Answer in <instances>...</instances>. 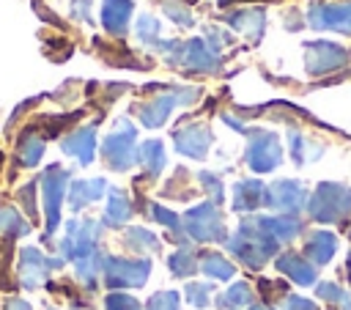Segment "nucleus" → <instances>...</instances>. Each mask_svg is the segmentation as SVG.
<instances>
[{
    "label": "nucleus",
    "mask_w": 351,
    "mask_h": 310,
    "mask_svg": "<svg viewBox=\"0 0 351 310\" xmlns=\"http://www.w3.org/2000/svg\"><path fill=\"white\" fill-rule=\"evenodd\" d=\"M307 211L318 222H340L351 211V189L343 184H321L307 203Z\"/></svg>",
    "instance_id": "obj_1"
},
{
    "label": "nucleus",
    "mask_w": 351,
    "mask_h": 310,
    "mask_svg": "<svg viewBox=\"0 0 351 310\" xmlns=\"http://www.w3.org/2000/svg\"><path fill=\"white\" fill-rule=\"evenodd\" d=\"M101 228L93 219H71L66 222V236L60 239V255L66 261H85L99 255L96 252V241H99Z\"/></svg>",
    "instance_id": "obj_2"
},
{
    "label": "nucleus",
    "mask_w": 351,
    "mask_h": 310,
    "mask_svg": "<svg viewBox=\"0 0 351 310\" xmlns=\"http://www.w3.org/2000/svg\"><path fill=\"white\" fill-rule=\"evenodd\" d=\"M134 126L129 121H118L115 123V132H110L101 143V154L107 159V165L112 170H129L134 162H137V151H134Z\"/></svg>",
    "instance_id": "obj_3"
},
{
    "label": "nucleus",
    "mask_w": 351,
    "mask_h": 310,
    "mask_svg": "<svg viewBox=\"0 0 351 310\" xmlns=\"http://www.w3.org/2000/svg\"><path fill=\"white\" fill-rule=\"evenodd\" d=\"M66 184H69V170L60 165H49L41 176V189H44V217H47V239L58 230L60 225V206L66 198Z\"/></svg>",
    "instance_id": "obj_4"
},
{
    "label": "nucleus",
    "mask_w": 351,
    "mask_h": 310,
    "mask_svg": "<svg viewBox=\"0 0 351 310\" xmlns=\"http://www.w3.org/2000/svg\"><path fill=\"white\" fill-rule=\"evenodd\" d=\"M104 283L110 288H140L148 280L151 263L148 261H129V258H112L107 255L101 261Z\"/></svg>",
    "instance_id": "obj_5"
},
{
    "label": "nucleus",
    "mask_w": 351,
    "mask_h": 310,
    "mask_svg": "<svg viewBox=\"0 0 351 310\" xmlns=\"http://www.w3.org/2000/svg\"><path fill=\"white\" fill-rule=\"evenodd\" d=\"M63 266V258H47L38 247H22L19 252V283L22 288L33 291L38 288L52 269H60Z\"/></svg>",
    "instance_id": "obj_6"
},
{
    "label": "nucleus",
    "mask_w": 351,
    "mask_h": 310,
    "mask_svg": "<svg viewBox=\"0 0 351 310\" xmlns=\"http://www.w3.org/2000/svg\"><path fill=\"white\" fill-rule=\"evenodd\" d=\"M184 225H186L189 236L197 239V241H217V239L225 236L222 217H219L214 203H200L197 208H189L186 217H184Z\"/></svg>",
    "instance_id": "obj_7"
},
{
    "label": "nucleus",
    "mask_w": 351,
    "mask_h": 310,
    "mask_svg": "<svg viewBox=\"0 0 351 310\" xmlns=\"http://www.w3.org/2000/svg\"><path fill=\"white\" fill-rule=\"evenodd\" d=\"M282 159V148L280 140L271 132H255L250 145H247V162L255 173H269L280 165Z\"/></svg>",
    "instance_id": "obj_8"
},
{
    "label": "nucleus",
    "mask_w": 351,
    "mask_h": 310,
    "mask_svg": "<svg viewBox=\"0 0 351 310\" xmlns=\"http://www.w3.org/2000/svg\"><path fill=\"white\" fill-rule=\"evenodd\" d=\"M197 96L195 88H178V91H170V93H162V96H154L148 104H143L137 112H140V121L145 126H162L165 118L170 115V110L176 104H184V102H192Z\"/></svg>",
    "instance_id": "obj_9"
},
{
    "label": "nucleus",
    "mask_w": 351,
    "mask_h": 310,
    "mask_svg": "<svg viewBox=\"0 0 351 310\" xmlns=\"http://www.w3.org/2000/svg\"><path fill=\"white\" fill-rule=\"evenodd\" d=\"M348 60L346 49L337 47V44H329V41H313L304 47V66L310 74H326L337 66H343Z\"/></svg>",
    "instance_id": "obj_10"
},
{
    "label": "nucleus",
    "mask_w": 351,
    "mask_h": 310,
    "mask_svg": "<svg viewBox=\"0 0 351 310\" xmlns=\"http://www.w3.org/2000/svg\"><path fill=\"white\" fill-rule=\"evenodd\" d=\"M173 143H176V151L184 154V156H192V159H203L208 145H211V132L206 126H197V123H189L178 132H173Z\"/></svg>",
    "instance_id": "obj_11"
},
{
    "label": "nucleus",
    "mask_w": 351,
    "mask_h": 310,
    "mask_svg": "<svg viewBox=\"0 0 351 310\" xmlns=\"http://www.w3.org/2000/svg\"><path fill=\"white\" fill-rule=\"evenodd\" d=\"M307 19L315 30L329 27V30L351 33V3H346V5H313Z\"/></svg>",
    "instance_id": "obj_12"
},
{
    "label": "nucleus",
    "mask_w": 351,
    "mask_h": 310,
    "mask_svg": "<svg viewBox=\"0 0 351 310\" xmlns=\"http://www.w3.org/2000/svg\"><path fill=\"white\" fill-rule=\"evenodd\" d=\"M269 206L282 211H299L307 206V192L299 181H277L269 189Z\"/></svg>",
    "instance_id": "obj_13"
},
{
    "label": "nucleus",
    "mask_w": 351,
    "mask_h": 310,
    "mask_svg": "<svg viewBox=\"0 0 351 310\" xmlns=\"http://www.w3.org/2000/svg\"><path fill=\"white\" fill-rule=\"evenodd\" d=\"M60 148H63V154L80 159V165H90L93 162V151H96V129L93 126H82V129L66 134Z\"/></svg>",
    "instance_id": "obj_14"
},
{
    "label": "nucleus",
    "mask_w": 351,
    "mask_h": 310,
    "mask_svg": "<svg viewBox=\"0 0 351 310\" xmlns=\"http://www.w3.org/2000/svg\"><path fill=\"white\" fill-rule=\"evenodd\" d=\"M269 203V189L261 181H239L233 189V208L236 211H252L258 206Z\"/></svg>",
    "instance_id": "obj_15"
},
{
    "label": "nucleus",
    "mask_w": 351,
    "mask_h": 310,
    "mask_svg": "<svg viewBox=\"0 0 351 310\" xmlns=\"http://www.w3.org/2000/svg\"><path fill=\"white\" fill-rule=\"evenodd\" d=\"M104 189H107V181H104V178L74 181V184L69 187V206H71L74 211H80V208H85L88 203L99 200V198L104 195Z\"/></svg>",
    "instance_id": "obj_16"
},
{
    "label": "nucleus",
    "mask_w": 351,
    "mask_h": 310,
    "mask_svg": "<svg viewBox=\"0 0 351 310\" xmlns=\"http://www.w3.org/2000/svg\"><path fill=\"white\" fill-rule=\"evenodd\" d=\"M335 250H337V239H335L329 230H313V233L304 239V255H307L315 266L326 263V261L335 255Z\"/></svg>",
    "instance_id": "obj_17"
},
{
    "label": "nucleus",
    "mask_w": 351,
    "mask_h": 310,
    "mask_svg": "<svg viewBox=\"0 0 351 310\" xmlns=\"http://www.w3.org/2000/svg\"><path fill=\"white\" fill-rule=\"evenodd\" d=\"M181 63L189 69V71H211L217 69V58H214V49H208L200 38H192L184 44V58Z\"/></svg>",
    "instance_id": "obj_18"
},
{
    "label": "nucleus",
    "mask_w": 351,
    "mask_h": 310,
    "mask_svg": "<svg viewBox=\"0 0 351 310\" xmlns=\"http://www.w3.org/2000/svg\"><path fill=\"white\" fill-rule=\"evenodd\" d=\"M277 269H280L282 274H288V277H291L293 283H299V285L315 283V269L307 263V258H302V255H296V252L280 255V258H277Z\"/></svg>",
    "instance_id": "obj_19"
},
{
    "label": "nucleus",
    "mask_w": 351,
    "mask_h": 310,
    "mask_svg": "<svg viewBox=\"0 0 351 310\" xmlns=\"http://www.w3.org/2000/svg\"><path fill=\"white\" fill-rule=\"evenodd\" d=\"M132 16V0H104L101 5V22L110 33H123Z\"/></svg>",
    "instance_id": "obj_20"
},
{
    "label": "nucleus",
    "mask_w": 351,
    "mask_h": 310,
    "mask_svg": "<svg viewBox=\"0 0 351 310\" xmlns=\"http://www.w3.org/2000/svg\"><path fill=\"white\" fill-rule=\"evenodd\" d=\"M132 217V203L126 198V192L121 189H110L107 195V211H104V222L107 225H121Z\"/></svg>",
    "instance_id": "obj_21"
},
{
    "label": "nucleus",
    "mask_w": 351,
    "mask_h": 310,
    "mask_svg": "<svg viewBox=\"0 0 351 310\" xmlns=\"http://www.w3.org/2000/svg\"><path fill=\"white\" fill-rule=\"evenodd\" d=\"M263 22H266V16H263V11H261V8H247V11H236V14H230V25H233L236 30H241V33L252 36V38H258V36H261Z\"/></svg>",
    "instance_id": "obj_22"
},
{
    "label": "nucleus",
    "mask_w": 351,
    "mask_h": 310,
    "mask_svg": "<svg viewBox=\"0 0 351 310\" xmlns=\"http://www.w3.org/2000/svg\"><path fill=\"white\" fill-rule=\"evenodd\" d=\"M41 154H44V137L36 134V132H27V134L19 140V162H22L25 167H33V165H38Z\"/></svg>",
    "instance_id": "obj_23"
},
{
    "label": "nucleus",
    "mask_w": 351,
    "mask_h": 310,
    "mask_svg": "<svg viewBox=\"0 0 351 310\" xmlns=\"http://www.w3.org/2000/svg\"><path fill=\"white\" fill-rule=\"evenodd\" d=\"M137 159L145 165V170H148L151 176H156V173L165 167V148H162V143H159V140L143 143L140 151H137Z\"/></svg>",
    "instance_id": "obj_24"
},
{
    "label": "nucleus",
    "mask_w": 351,
    "mask_h": 310,
    "mask_svg": "<svg viewBox=\"0 0 351 310\" xmlns=\"http://www.w3.org/2000/svg\"><path fill=\"white\" fill-rule=\"evenodd\" d=\"M263 219V225H266V230L277 239V241H288V239H293L299 230H302V225H299V219H293V217H261Z\"/></svg>",
    "instance_id": "obj_25"
},
{
    "label": "nucleus",
    "mask_w": 351,
    "mask_h": 310,
    "mask_svg": "<svg viewBox=\"0 0 351 310\" xmlns=\"http://www.w3.org/2000/svg\"><path fill=\"white\" fill-rule=\"evenodd\" d=\"M200 269L211 277H219V280H228L233 277V263H228L219 252H203L200 255Z\"/></svg>",
    "instance_id": "obj_26"
},
{
    "label": "nucleus",
    "mask_w": 351,
    "mask_h": 310,
    "mask_svg": "<svg viewBox=\"0 0 351 310\" xmlns=\"http://www.w3.org/2000/svg\"><path fill=\"white\" fill-rule=\"evenodd\" d=\"M30 230V225L19 217L16 208H0V233H8V236H25Z\"/></svg>",
    "instance_id": "obj_27"
},
{
    "label": "nucleus",
    "mask_w": 351,
    "mask_h": 310,
    "mask_svg": "<svg viewBox=\"0 0 351 310\" xmlns=\"http://www.w3.org/2000/svg\"><path fill=\"white\" fill-rule=\"evenodd\" d=\"M170 269H173V274L186 277V274H192V272L197 269V255L184 247V250H178L176 255H170Z\"/></svg>",
    "instance_id": "obj_28"
},
{
    "label": "nucleus",
    "mask_w": 351,
    "mask_h": 310,
    "mask_svg": "<svg viewBox=\"0 0 351 310\" xmlns=\"http://www.w3.org/2000/svg\"><path fill=\"white\" fill-rule=\"evenodd\" d=\"M126 244H129L132 250H156V247H159L156 236L148 233L145 228H129V230H126Z\"/></svg>",
    "instance_id": "obj_29"
},
{
    "label": "nucleus",
    "mask_w": 351,
    "mask_h": 310,
    "mask_svg": "<svg viewBox=\"0 0 351 310\" xmlns=\"http://www.w3.org/2000/svg\"><path fill=\"white\" fill-rule=\"evenodd\" d=\"M318 296L326 299V302H332V305H340L343 310H351V296L343 288H337L335 283H321L318 285Z\"/></svg>",
    "instance_id": "obj_30"
},
{
    "label": "nucleus",
    "mask_w": 351,
    "mask_h": 310,
    "mask_svg": "<svg viewBox=\"0 0 351 310\" xmlns=\"http://www.w3.org/2000/svg\"><path fill=\"white\" fill-rule=\"evenodd\" d=\"M250 299H252L250 285H247V283H236V285L222 296V305H225V307H241V305H250Z\"/></svg>",
    "instance_id": "obj_31"
},
{
    "label": "nucleus",
    "mask_w": 351,
    "mask_h": 310,
    "mask_svg": "<svg viewBox=\"0 0 351 310\" xmlns=\"http://www.w3.org/2000/svg\"><path fill=\"white\" fill-rule=\"evenodd\" d=\"M156 36H159V22H156L151 14H143V16L137 19V38L145 41V44H154Z\"/></svg>",
    "instance_id": "obj_32"
},
{
    "label": "nucleus",
    "mask_w": 351,
    "mask_h": 310,
    "mask_svg": "<svg viewBox=\"0 0 351 310\" xmlns=\"http://www.w3.org/2000/svg\"><path fill=\"white\" fill-rule=\"evenodd\" d=\"M148 310H178V294L176 291H159L148 299Z\"/></svg>",
    "instance_id": "obj_33"
},
{
    "label": "nucleus",
    "mask_w": 351,
    "mask_h": 310,
    "mask_svg": "<svg viewBox=\"0 0 351 310\" xmlns=\"http://www.w3.org/2000/svg\"><path fill=\"white\" fill-rule=\"evenodd\" d=\"M104 307L107 310H140L137 299H132L129 294H110L104 299Z\"/></svg>",
    "instance_id": "obj_34"
},
{
    "label": "nucleus",
    "mask_w": 351,
    "mask_h": 310,
    "mask_svg": "<svg viewBox=\"0 0 351 310\" xmlns=\"http://www.w3.org/2000/svg\"><path fill=\"white\" fill-rule=\"evenodd\" d=\"M208 294H211V285H206V283H189L186 285V296L197 307H206L208 305Z\"/></svg>",
    "instance_id": "obj_35"
},
{
    "label": "nucleus",
    "mask_w": 351,
    "mask_h": 310,
    "mask_svg": "<svg viewBox=\"0 0 351 310\" xmlns=\"http://www.w3.org/2000/svg\"><path fill=\"white\" fill-rule=\"evenodd\" d=\"M197 181L203 184V189H208L211 200H222V184L214 173H197Z\"/></svg>",
    "instance_id": "obj_36"
},
{
    "label": "nucleus",
    "mask_w": 351,
    "mask_h": 310,
    "mask_svg": "<svg viewBox=\"0 0 351 310\" xmlns=\"http://www.w3.org/2000/svg\"><path fill=\"white\" fill-rule=\"evenodd\" d=\"M162 3L167 5L165 11H167L170 19H176L178 25H192V16H189V11H184V5H176L173 0H162Z\"/></svg>",
    "instance_id": "obj_37"
},
{
    "label": "nucleus",
    "mask_w": 351,
    "mask_h": 310,
    "mask_svg": "<svg viewBox=\"0 0 351 310\" xmlns=\"http://www.w3.org/2000/svg\"><path fill=\"white\" fill-rule=\"evenodd\" d=\"M19 200L25 203L27 214H30V217H36V184H33V181H30L27 187H22V189H19Z\"/></svg>",
    "instance_id": "obj_38"
},
{
    "label": "nucleus",
    "mask_w": 351,
    "mask_h": 310,
    "mask_svg": "<svg viewBox=\"0 0 351 310\" xmlns=\"http://www.w3.org/2000/svg\"><path fill=\"white\" fill-rule=\"evenodd\" d=\"M151 217H156L162 225H170L173 230H178V225H181V222H178V217H176L173 211L162 208V206H151Z\"/></svg>",
    "instance_id": "obj_39"
},
{
    "label": "nucleus",
    "mask_w": 351,
    "mask_h": 310,
    "mask_svg": "<svg viewBox=\"0 0 351 310\" xmlns=\"http://www.w3.org/2000/svg\"><path fill=\"white\" fill-rule=\"evenodd\" d=\"M71 16L90 22V0H74L71 3Z\"/></svg>",
    "instance_id": "obj_40"
},
{
    "label": "nucleus",
    "mask_w": 351,
    "mask_h": 310,
    "mask_svg": "<svg viewBox=\"0 0 351 310\" xmlns=\"http://www.w3.org/2000/svg\"><path fill=\"white\" fill-rule=\"evenodd\" d=\"M282 307H285V310H318V307H315L310 299H304V296H288Z\"/></svg>",
    "instance_id": "obj_41"
},
{
    "label": "nucleus",
    "mask_w": 351,
    "mask_h": 310,
    "mask_svg": "<svg viewBox=\"0 0 351 310\" xmlns=\"http://www.w3.org/2000/svg\"><path fill=\"white\" fill-rule=\"evenodd\" d=\"M3 310H30V305L25 299H19V296H11V299H5Z\"/></svg>",
    "instance_id": "obj_42"
},
{
    "label": "nucleus",
    "mask_w": 351,
    "mask_h": 310,
    "mask_svg": "<svg viewBox=\"0 0 351 310\" xmlns=\"http://www.w3.org/2000/svg\"><path fill=\"white\" fill-rule=\"evenodd\" d=\"M230 3H241V0H219V5H230Z\"/></svg>",
    "instance_id": "obj_43"
},
{
    "label": "nucleus",
    "mask_w": 351,
    "mask_h": 310,
    "mask_svg": "<svg viewBox=\"0 0 351 310\" xmlns=\"http://www.w3.org/2000/svg\"><path fill=\"white\" fill-rule=\"evenodd\" d=\"M252 310H271V307H261V305H258V307H252Z\"/></svg>",
    "instance_id": "obj_44"
}]
</instances>
